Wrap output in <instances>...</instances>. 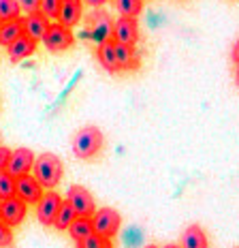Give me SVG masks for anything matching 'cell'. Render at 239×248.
<instances>
[{
    "mask_svg": "<svg viewBox=\"0 0 239 248\" xmlns=\"http://www.w3.org/2000/svg\"><path fill=\"white\" fill-rule=\"evenodd\" d=\"M235 79H237V84H239V64H237V73H235Z\"/></svg>",
    "mask_w": 239,
    "mask_h": 248,
    "instance_id": "cell-31",
    "label": "cell"
},
{
    "mask_svg": "<svg viewBox=\"0 0 239 248\" xmlns=\"http://www.w3.org/2000/svg\"><path fill=\"white\" fill-rule=\"evenodd\" d=\"M81 15H84V0H62L58 24L71 30L73 26L81 22Z\"/></svg>",
    "mask_w": 239,
    "mask_h": 248,
    "instance_id": "cell-12",
    "label": "cell"
},
{
    "mask_svg": "<svg viewBox=\"0 0 239 248\" xmlns=\"http://www.w3.org/2000/svg\"><path fill=\"white\" fill-rule=\"evenodd\" d=\"M11 152H13V150L0 146V173L7 171V165H9V158H11Z\"/></svg>",
    "mask_w": 239,
    "mask_h": 248,
    "instance_id": "cell-27",
    "label": "cell"
},
{
    "mask_svg": "<svg viewBox=\"0 0 239 248\" xmlns=\"http://www.w3.org/2000/svg\"><path fill=\"white\" fill-rule=\"evenodd\" d=\"M15 197V178L11 173L2 171L0 173V199H11Z\"/></svg>",
    "mask_w": 239,
    "mask_h": 248,
    "instance_id": "cell-24",
    "label": "cell"
},
{
    "mask_svg": "<svg viewBox=\"0 0 239 248\" xmlns=\"http://www.w3.org/2000/svg\"><path fill=\"white\" fill-rule=\"evenodd\" d=\"M36 45H39V41L30 39V37H19L17 41H15L13 45H9V58H11V62H19L24 58H28V56H32L36 51Z\"/></svg>",
    "mask_w": 239,
    "mask_h": 248,
    "instance_id": "cell-15",
    "label": "cell"
},
{
    "mask_svg": "<svg viewBox=\"0 0 239 248\" xmlns=\"http://www.w3.org/2000/svg\"><path fill=\"white\" fill-rule=\"evenodd\" d=\"M60 7H62V0H41V4H39V13L43 15V17L47 19V22H51V19H58Z\"/></svg>",
    "mask_w": 239,
    "mask_h": 248,
    "instance_id": "cell-23",
    "label": "cell"
},
{
    "mask_svg": "<svg viewBox=\"0 0 239 248\" xmlns=\"http://www.w3.org/2000/svg\"><path fill=\"white\" fill-rule=\"evenodd\" d=\"M26 212H28V203H24L19 197L4 199L0 205V220L7 223L9 227H17L26 218Z\"/></svg>",
    "mask_w": 239,
    "mask_h": 248,
    "instance_id": "cell-11",
    "label": "cell"
},
{
    "mask_svg": "<svg viewBox=\"0 0 239 248\" xmlns=\"http://www.w3.org/2000/svg\"><path fill=\"white\" fill-rule=\"evenodd\" d=\"M19 37H24V19H13V22H4L0 26V45L9 47L13 45Z\"/></svg>",
    "mask_w": 239,
    "mask_h": 248,
    "instance_id": "cell-17",
    "label": "cell"
},
{
    "mask_svg": "<svg viewBox=\"0 0 239 248\" xmlns=\"http://www.w3.org/2000/svg\"><path fill=\"white\" fill-rule=\"evenodd\" d=\"M86 4H90V7H103V4L107 2V0H84Z\"/></svg>",
    "mask_w": 239,
    "mask_h": 248,
    "instance_id": "cell-29",
    "label": "cell"
},
{
    "mask_svg": "<svg viewBox=\"0 0 239 248\" xmlns=\"http://www.w3.org/2000/svg\"><path fill=\"white\" fill-rule=\"evenodd\" d=\"M19 2L17 0H0V19L4 22H13V19H19Z\"/></svg>",
    "mask_w": 239,
    "mask_h": 248,
    "instance_id": "cell-22",
    "label": "cell"
},
{
    "mask_svg": "<svg viewBox=\"0 0 239 248\" xmlns=\"http://www.w3.org/2000/svg\"><path fill=\"white\" fill-rule=\"evenodd\" d=\"M62 201L64 199H62L56 190H47V193H43L41 201L36 203V218H39L41 225L51 227L56 223V216H58V212H60Z\"/></svg>",
    "mask_w": 239,
    "mask_h": 248,
    "instance_id": "cell-7",
    "label": "cell"
},
{
    "mask_svg": "<svg viewBox=\"0 0 239 248\" xmlns=\"http://www.w3.org/2000/svg\"><path fill=\"white\" fill-rule=\"evenodd\" d=\"M96 56H98V62L103 64L105 71H109V73H118L120 71V64H118V58H116V43H113V41H107V43L98 45Z\"/></svg>",
    "mask_w": 239,
    "mask_h": 248,
    "instance_id": "cell-18",
    "label": "cell"
},
{
    "mask_svg": "<svg viewBox=\"0 0 239 248\" xmlns=\"http://www.w3.org/2000/svg\"><path fill=\"white\" fill-rule=\"evenodd\" d=\"M49 24L51 22H47V19H45L39 11L30 13V15H26L24 17V34L26 37H30V39H34V41H43L45 32H47V28H49Z\"/></svg>",
    "mask_w": 239,
    "mask_h": 248,
    "instance_id": "cell-13",
    "label": "cell"
},
{
    "mask_svg": "<svg viewBox=\"0 0 239 248\" xmlns=\"http://www.w3.org/2000/svg\"><path fill=\"white\" fill-rule=\"evenodd\" d=\"M103 148V133L96 126H86L73 139V152L77 158H92Z\"/></svg>",
    "mask_w": 239,
    "mask_h": 248,
    "instance_id": "cell-2",
    "label": "cell"
},
{
    "mask_svg": "<svg viewBox=\"0 0 239 248\" xmlns=\"http://www.w3.org/2000/svg\"><path fill=\"white\" fill-rule=\"evenodd\" d=\"M34 154L32 150L28 148H17L11 152V158H9V165H7V173H11L13 178H22V175L30 173L34 167Z\"/></svg>",
    "mask_w": 239,
    "mask_h": 248,
    "instance_id": "cell-9",
    "label": "cell"
},
{
    "mask_svg": "<svg viewBox=\"0 0 239 248\" xmlns=\"http://www.w3.org/2000/svg\"><path fill=\"white\" fill-rule=\"evenodd\" d=\"M116 43V41H113ZM116 58L120 64V71H137L141 66V58L134 51L133 45H120L116 43Z\"/></svg>",
    "mask_w": 239,
    "mask_h": 248,
    "instance_id": "cell-14",
    "label": "cell"
},
{
    "mask_svg": "<svg viewBox=\"0 0 239 248\" xmlns=\"http://www.w3.org/2000/svg\"><path fill=\"white\" fill-rule=\"evenodd\" d=\"M43 45L47 47V51H64L75 45V37L62 24H49L47 32L43 37Z\"/></svg>",
    "mask_w": 239,
    "mask_h": 248,
    "instance_id": "cell-6",
    "label": "cell"
},
{
    "mask_svg": "<svg viewBox=\"0 0 239 248\" xmlns=\"http://www.w3.org/2000/svg\"><path fill=\"white\" fill-rule=\"evenodd\" d=\"M0 26H2V19H0Z\"/></svg>",
    "mask_w": 239,
    "mask_h": 248,
    "instance_id": "cell-34",
    "label": "cell"
},
{
    "mask_svg": "<svg viewBox=\"0 0 239 248\" xmlns=\"http://www.w3.org/2000/svg\"><path fill=\"white\" fill-rule=\"evenodd\" d=\"M66 201L73 205L75 210L77 218H92L96 214V203H94V197L90 195V190L84 188L79 184H73L66 193Z\"/></svg>",
    "mask_w": 239,
    "mask_h": 248,
    "instance_id": "cell-5",
    "label": "cell"
},
{
    "mask_svg": "<svg viewBox=\"0 0 239 248\" xmlns=\"http://www.w3.org/2000/svg\"><path fill=\"white\" fill-rule=\"evenodd\" d=\"M75 218H77L75 210H73V205L64 199V201H62V205H60L58 216H56V223H54V227H56V229H60V231H66L73 223H75Z\"/></svg>",
    "mask_w": 239,
    "mask_h": 248,
    "instance_id": "cell-20",
    "label": "cell"
},
{
    "mask_svg": "<svg viewBox=\"0 0 239 248\" xmlns=\"http://www.w3.org/2000/svg\"><path fill=\"white\" fill-rule=\"evenodd\" d=\"M17 2H19V9L30 15V13H36V11H39L41 0H17Z\"/></svg>",
    "mask_w": 239,
    "mask_h": 248,
    "instance_id": "cell-26",
    "label": "cell"
},
{
    "mask_svg": "<svg viewBox=\"0 0 239 248\" xmlns=\"http://www.w3.org/2000/svg\"><path fill=\"white\" fill-rule=\"evenodd\" d=\"M113 4H116L120 17H133V19H137V15L143 9V0H113Z\"/></svg>",
    "mask_w": 239,
    "mask_h": 248,
    "instance_id": "cell-21",
    "label": "cell"
},
{
    "mask_svg": "<svg viewBox=\"0 0 239 248\" xmlns=\"http://www.w3.org/2000/svg\"><path fill=\"white\" fill-rule=\"evenodd\" d=\"M13 244V229L0 220V248H9Z\"/></svg>",
    "mask_w": 239,
    "mask_h": 248,
    "instance_id": "cell-25",
    "label": "cell"
},
{
    "mask_svg": "<svg viewBox=\"0 0 239 248\" xmlns=\"http://www.w3.org/2000/svg\"><path fill=\"white\" fill-rule=\"evenodd\" d=\"M179 246H181V248H209V244H207L205 231L201 229L199 225H190L188 229H184Z\"/></svg>",
    "mask_w": 239,
    "mask_h": 248,
    "instance_id": "cell-16",
    "label": "cell"
},
{
    "mask_svg": "<svg viewBox=\"0 0 239 248\" xmlns=\"http://www.w3.org/2000/svg\"><path fill=\"white\" fill-rule=\"evenodd\" d=\"M143 248H158V246H154V244H148V246H143Z\"/></svg>",
    "mask_w": 239,
    "mask_h": 248,
    "instance_id": "cell-32",
    "label": "cell"
},
{
    "mask_svg": "<svg viewBox=\"0 0 239 248\" xmlns=\"http://www.w3.org/2000/svg\"><path fill=\"white\" fill-rule=\"evenodd\" d=\"M231 56H233V60H235L237 64H239V41H237L235 45H233V51H231Z\"/></svg>",
    "mask_w": 239,
    "mask_h": 248,
    "instance_id": "cell-28",
    "label": "cell"
},
{
    "mask_svg": "<svg viewBox=\"0 0 239 248\" xmlns=\"http://www.w3.org/2000/svg\"><path fill=\"white\" fill-rule=\"evenodd\" d=\"M164 248H181V246H178V244H167Z\"/></svg>",
    "mask_w": 239,
    "mask_h": 248,
    "instance_id": "cell-30",
    "label": "cell"
},
{
    "mask_svg": "<svg viewBox=\"0 0 239 248\" xmlns=\"http://www.w3.org/2000/svg\"><path fill=\"white\" fill-rule=\"evenodd\" d=\"M90 37L92 41H96L98 45L113 41V22L109 17V13L105 11H94L88 17V28L84 30V37Z\"/></svg>",
    "mask_w": 239,
    "mask_h": 248,
    "instance_id": "cell-3",
    "label": "cell"
},
{
    "mask_svg": "<svg viewBox=\"0 0 239 248\" xmlns=\"http://www.w3.org/2000/svg\"><path fill=\"white\" fill-rule=\"evenodd\" d=\"M43 186L36 182L32 173H26L22 178H15V197H19L24 203H39L43 197Z\"/></svg>",
    "mask_w": 239,
    "mask_h": 248,
    "instance_id": "cell-8",
    "label": "cell"
},
{
    "mask_svg": "<svg viewBox=\"0 0 239 248\" xmlns=\"http://www.w3.org/2000/svg\"><path fill=\"white\" fill-rule=\"evenodd\" d=\"M113 41L120 45H133L139 41V26L133 17H118L113 22Z\"/></svg>",
    "mask_w": 239,
    "mask_h": 248,
    "instance_id": "cell-10",
    "label": "cell"
},
{
    "mask_svg": "<svg viewBox=\"0 0 239 248\" xmlns=\"http://www.w3.org/2000/svg\"><path fill=\"white\" fill-rule=\"evenodd\" d=\"M120 225H122V216L113 208H101L92 216V229H94V233L101 237H107V240L118 235Z\"/></svg>",
    "mask_w": 239,
    "mask_h": 248,
    "instance_id": "cell-4",
    "label": "cell"
},
{
    "mask_svg": "<svg viewBox=\"0 0 239 248\" xmlns=\"http://www.w3.org/2000/svg\"><path fill=\"white\" fill-rule=\"evenodd\" d=\"M34 178L36 182L43 186V190H54L56 186L60 184L62 173H64V165L56 154H41L39 158L34 161Z\"/></svg>",
    "mask_w": 239,
    "mask_h": 248,
    "instance_id": "cell-1",
    "label": "cell"
},
{
    "mask_svg": "<svg viewBox=\"0 0 239 248\" xmlns=\"http://www.w3.org/2000/svg\"><path fill=\"white\" fill-rule=\"evenodd\" d=\"M0 205H2V199H0Z\"/></svg>",
    "mask_w": 239,
    "mask_h": 248,
    "instance_id": "cell-33",
    "label": "cell"
},
{
    "mask_svg": "<svg viewBox=\"0 0 239 248\" xmlns=\"http://www.w3.org/2000/svg\"><path fill=\"white\" fill-rule=\"evenodd\" d=\"M71 237L81 244L84 240H88L90 235H94V229H92V218H75V223L69 227Z\"/></svg>",
    "mask_w": 239,
    "mask_h": 248,
    "instance_id": "cell-19",
    "label": "cell"
}]
</instances>
